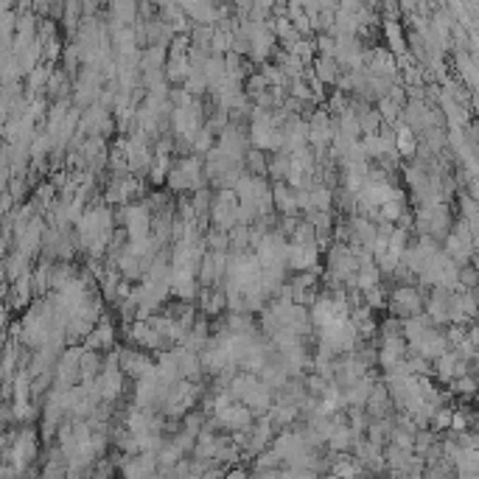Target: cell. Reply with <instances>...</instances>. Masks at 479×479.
Returning a JSON list of instances; mask_svg holds the SVG:
<instances>
[{
    "instance_id": "1",
    "label": "cell",
    "mask_w": 479,
    "mask_h": 479,
    "mask_svg": "<svg viewBox=\"0 0 479 479\" xmlns=\"http://www.w3.org/2000/svg\"><path fill=\"white\" fill-rule=\"evenodd\" d=\"M319 249H322L319 244H300V241H292L289 249H286V264H289L292 269H297V272H306V269H312V266L317 264Z\"/></svg>"
},
{
    "instance_id": "2",
    "label": "cell",
    "mask_w": 479,
    "mask_h": 479,
    "mask_svg": "<svg viewBox=\"0 0 479 479\" xmlns=\"http://www.w3.org/2000/svg\"><path fill=\"white\" fill-rule=\"evenodd\" d=\"M398 317H415V314H420L423 312V300H420V295L415 292V289H409V286H401L396 289L393 295H390V303H387Z\"/></svg>"
},
{
    "instance_id": "3",
    "label": "cell",
    "mask_w": 479,
    "mask_h": 479,
    "mask_svg": "<svg viewBox=\"0 0 479 479\" xmlns=\"http://www.w3.org/2000/svg\"><path fill=\"white\" fill-rule=\"evenodd\" d=\"M216 418H219V423H222V429H227V432H241V429H249L255 420H252V409L241 401V403H230L227 409H222V412H213Z\"/></svg>"
},
{
    "instance_id": "4",
    "label": "cell",
    "mask_w": 479,
    "mask_h": 479,
    "mask_svg": "<svg viewBox=\"0 0 479 479\" xmlns=\"http://www.w3.org/2000/svg\"><path fill=\"white\" fill-rule=\"evenodd\" d=\"M152 367H155V362H152L146 353H141V350H135V348H121V370H124L129 379H141V376H146Z\"/></svg>"
},
{
    "instance_id": "5",
    "label": "cell",
    "mask_w": 479,
    "mask_h": 479,
    "mask_svg": "<svg viewBox=\"0 0 479 479\" xmlns=\"http://www.w3.org/2000/svg\"><path fill=\"white\" fill-rule=\"evenodd\" d=\"M272 196H275V208L280 213H297V188L292 191V185L286 179H275L272 185Z\"/></svg>"
},
{
    "instance_id": "6",
    "label": "cell",
    "mask_w": 479,
    "mask_h": 479,
    "mask_svg": "<svg viewBox=\"0 0 479 479\" xmlns=\"http://www.w3.org/2000/svg\"><path fill=\"white\" fill-rule=\"evenodd\" d=\"M244 403L252 409V412H269V406H272V387L261 379L258 382V387H252L247 396H244Z\"/></svg>"
},
{
    "instance_id": "7",
    "label": "cell",
    "mask_w": 479,
    "mask_h": 479,
    "mask_svg": "<svg viewBox=\"0 0 479 479\" xmlns=\"http://www.w3.org/2000/svg\"><path fill=\"white\" fill-rule=\"evenodd\" d=\"M138 0H112V25H135Z\"/></svg>"
},
{
    "instance_id": "8",
    "label": "cell",
    "mask_w": 479,
    "mask_h": 479,
    "mask_svg": "<svg viewBox=\"0 0 479 479\" xmlns=\"http://www.w3.org/2000/svg\"><path fill=\"white\" fill-rule=\"evenodd\" d=\"M314 71H317V76L325 84H336L339 76H342V65L336 62V57H317L314 59Z\"/></svg>"
},
{
    "instance_id": "9",
    "label": "cell",
    "mask_w": 479,
    "mask_h": 479,
    "mask_svg": "<svg viewBox=\"0 0 479 479\" xmlns=\"http://www.w3.org/2000/svg\"><path fill=\"white\" fill-rule=\"evenodd\" d=\"M168 62V45H149L143 51V62H141V71H155V68H165Z\"/></svg>"
},
{
    "instance_id": "10",
    "label": "cell",
    "mask_w": 479,
    "mask_h": 479,
    "mask_svg": "<svg viewBox=\"0 0 479 479\" xmlns=\"http://www.w3.org/2000/svg\"><path fill=\"white\" fill-rule=\"evenodd\" d=\"M384 37H387V42H390V51L396 54V57H403L406 54V45H403V34H401V25L393 20V17H387L384 20Z\"/></svg>"
},
{
    "instance_id": "11",
    "label": "cell",
    "mask_w": 479,
    "mask_h": 479,
    "mask_svg": "<svg viewBox=\"0 0 479 479\" xmlns=\"http://www.w3.org/2000/svg\"><path fill=\"white\" fill-rule=\"evenodd\" d=\"M244 162H247V171L249 174H255V177H269V162H266V152L264 149H249L247 152V158H244Z\"/></svg>"
},
{
    "instance_id": "12",
    "label": "cell",
    "mask_w": 479,
    "mask_h": 479,
    "mask_svg": "<svg viewBox=\"0 0 479 479\" xmlns=\"http://www.w3.org/2000/svg\"><path fill=\"white\" fill-rule=\"evenodd\" d=\"M188 73H191V59H188V57H179V59H168V62H165V79L171 81V84L185 81Z\"/></svg>"
},
{
    "instance_id": "13",
    "label": "cell",
    "mask_w": 479,
    "mask_h": 479,
    "mask_svg": "<svg viewBox=\"0 0 479 479\" xmlns=\"http://www.w3.org/2000/svg\"><path fill=\"white\" fill-rule=\"evenodd\" d=\"M396 146H398V152L403 158H412L415 152H418V143H415V132H412V126L409 124H403L396 129Z\"/></svg>"
},
{
    "instance_id": "14",
    "label": "cell",
    "mask_w": 479,
    "mask_h": 479,
    "mask_svg": "<svg viewBox=\"0 0 479 479\" xmlns=\"http://www.w3.org/2000/svg\"><path fill=\"white\" fill-rule=\"evenodd\" d=\"M165 185L171 188V194H182V191H194V182H191V177L179 168V165H171V171H168V179H165Z\"/></svg>"
},
{
    "instance_id": "15",
    "label": "cell",
    "mask_w": 479,
    "mask_h": 479,
    "mask_svg": "<svg viewBox=\"0 0 479 479\" xmlns=\"http://www.w3.org/2000/svg\"><path fill=\"white\" fill-rule=\"evenodd\" d=\"M213 129H208V126H202L196 135H194V143H191V152H196V155H208L211 149H213Z\"/></svg>"
},
{
    "instance_id": "16",
    "label": "cell",
    "mask_w": 479,
    "mask_h": 479,
    "mask_svg": "<svg viewBox=\"0 0 479 479\" xmlns=\"http://www.w3.org/2000/svg\"><path fill=\"white\" fill-rule=\"evenodd\" d=\"M379 112H382V118H384L387 124H396V118L401 115V104L393 101L390 95H382V98H379Z\"/></svg>"
},
{
    "instance_id": "17",
    "label": "cell",
    "mask_w": 479,
    "mask_h": 479,
    "mask_svg": "<svg viewBox=\"0 0 479 479\" xmlns=\"http://www.w3.org/2000/svg\"><path fill=\"white\" fill-rule=\"evenodd\" d=\"M365 300H367V306H370V309H384V306H387V295H384V289H382V286L367 289V292H365Z\"/></svg>"
},
{
    "instance_id": "18",
    "label": "cell",
    "mask_w": 479,
    "mask_h": 479,
    "mask_svg": "<svg viewBox=\"0 0 479 479\" xmlns=\"http://www.w3.org/2000/svg\"><path fill=\"white\" fill-rule=\"evenodd\" d=\"M317 54H322V57H333L336 54V37L333 34H319L317 37Z\"/></svg>"
},
{
    "instance_id": "19",
    "label": "cell",
    "mask_w": 479,
    "mask_h": 479,
    "mask_svg": "<svg viewBox=\"0 0 479 479\" xmlns=\"http://www.w3.org/2000/svg\"><path fill=\"white\" fill-rule=\"evenodd\" d=\"M457 390H460V393H466V396H468V393L474 396V393H477V382H474V379H468V376H460Z\"/></svg>"
},
{
    "instance_id": "20",
    "label": "cell",
    "mask_w": 479,
    "mask_h": 479,
    "mask_svg": "<svg viewBox=\"0 0 479 479\" xmlns=\"http://www.w3.org/2000/svg\"><path fill=\"white\" fill-rule=\"evenodd\" d=\"M275 3H278V0H252V8H258V11H266V14H269V11L275 8Z\"/></svg>"
},
{
    "instance_id": "21",
    "label": "cell",
    "mask_w": 479,
    "mask_h": 479,
    "mask_svg": "<svg viewBox=\"0 0 479 479\" xmlns=\"http://www.w3.org/2000/svg\"><path fill=\"white\" fill-rule=\"evenodd\" d=\"M412 6H415V0H401V8H403V11H412Z\"/></svg>"
},
{
    "instance_id": "22",
    "label": "cell",
    "mask_w": 479,
    "mask_h": 479,
    "mask_svg": "<svg viewBox=\"0 0 479 479\" xmlns=\"http://www.w3.org/2000/svg\"><path fill=\"white\" fill-rule=\"evenodd\" d=\"M51 3H54V0H34V6H37V8H40V11H45V8H42V6H51Z\"/></svg>"
},
{
    "instance_id": "23",
    "label": "cell",
    "mask_w": 479,
    "mask_h": 479,
    "mask_svg": "<svg viewBox=\"0 0 479 479\" xmlns=\"http://www.w3.org/2000/svg\"><path fill=\"white\" fill-rule=\"evenodd\" d=\"M141 3H152V0H141Z\"/></svg>"
},
{
    "instance_id": "24",
    "label": "cell",
    "mask_w": 479,
    "mask_h": 479,
    "mask_svg": "<svg viewBox=\"0 0 479 479\" xmlns=\"http://www.w3.org/2000/svg\"><path fill=\"white\" fill-rule=\"evenodd\" d=\"M110 3H112V0H110Z\"/></svg>"
}]
</instances>
